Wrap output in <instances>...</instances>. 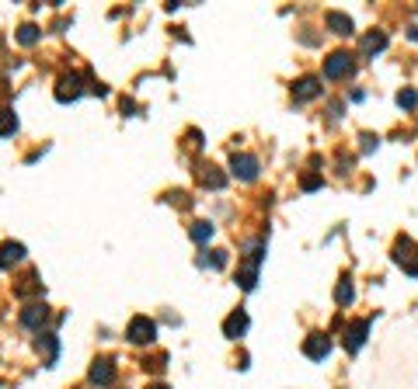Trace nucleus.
Returning <instances> with one entry per match:
<instances>
[{
  "label": "nucleus",
  "mask_w": 418,
  "mask_h": 389,
  "mask_svg": "<svg viewBox=\"0 0 418 389\" xmlns=\"http://www.w3.org/2000/svg\"><path fill=\"white\" fill-rule=\"evenodd\" d=\"M321 94V80L317 77H300L296 84H293V101H310V98H317Z\"/></svg>",
  "instance_id": "obj_13"
},
{
  "label": "nucleus",
  "mask_w": 418,
  "mask_h": 389,
  "mask_svg": "<svg viewBox=\"0 0 418 389\" xmlns=\"http://www.w3.org/2000/svg\"><path fill=\"white\" fill-rule=\"evenodd\" d=\"M300 184H303V191H314V188H321V178H317V174H303Z\"/></svg>",
  "instance_id": "obj_26"
},
{
  "label": "nucleus",
  "mask_w": 418,
  "mask_h": 389,
  "mask_svg": "<svg viewBox=\"0 0 418 389\" xmlns=\"http://www.w3.org/2000/svg\"><path fill=\"white\" fill-rule=\"evenodd\" d=\"M352 299H356L352 278H349V275H342V282H338V288H335V302H338V306H349Z\"/></svg>",
  "instance_id": "obj_19"
},
{
  "label": "nucleus",
  "mask_w": 418,
  "mask_h": 389,
  "mask_svg": "<svg viewBox=\"0 0 418 389\" xmlns=\"http://www.w3.org/2000/svg\"><path fill=\"white\" fill-rule=\"evenodd\" d=\"M15 292H18L22 299H28V295H35V292H42V282H39V275H35V271H28V275L22 278V285H18Z\"/></svg>",
  "instance_id": "obj_18"
},
{
  "label": "nucleus",
  "mask_w": 418,
  "mask_h": 389,
  "mask_svg": "<svg viewBox=\"0 0 418 389\" xmlns=\"http://www.w3.org/2000/svg\"><path fill=\"white\" fill-rule=\"evenodd\" d=\"M46 323H49V306L46 302H32V306L22 309V327L25 330H42Z\"/></svg>",
  "instance_id": "obj_6"
},
{
  "label": "nucleus",
  "mask_w": 418,
  "mask_h": 389,
  "mask_svg": "<svg viewBox=\"0 0 418 389\" xmlns=\"http://www.w3.org/2000/svg\"><path fill=\"white\" fill-rule=\"evenodd\" d=\"M18 42H22V46H35V42H39V28H35V25H22V28H18Z\"/></svg>",
  "instance_id": "obj_22"
},
{
  "label": "nucleus",
  "mask_w": 418,
  "mask_h": 389,
  "mask_svg": "<svg viewBox=\"0 0 418 389\" xmlns=\"http://www.w3.org/2000/svg\"><path fill=\"white\" fill-rule=\"evenodd\" d=\"M397 105H401V108H415V105H418V94H415L411 87H404V91L397 94Z\"/></svg>",
  "instance_id": "obj_24"
},
{
  "label": "nucleus",
  "mask_w": 418,
  "mask_h": 389,
  "mask_svg": "<svg viewBox=\"0 0 418 389\" xmlns=\"http://www.w3.org/2000/svg\"><path fill=\"white\" fill-rule=\"evenodd\" d=\"M199 181H202L206 188H224V184H227V178H224L220 167H213V164H202V167H199Z\"/></svg>",
  "instance_id": "obj_16"
},
{
  "label": "nucleus",
  "mask_w": 418,
  "mask_h": 389,
  "mask_svg": "<svg viewBox=\"0 0 418 389\" xmlns=\"http://www.w3.org/2000/svg\"><path fill=\"white\" fill-rule=\"evenodd\" d=\"M84 94V77L81 74H67V77H60V84H56V101H77Z\"/></svg>",
  "instance_id": "obj_5"
},
{
  "label": "nucleus",
  "mask_w": 418,
  "mask_h": 389,
  "mask_svg": "<svg viewBox=\"0 0 418 389\" xmlns=\"http://www.w3.org/2000/svg\"><path fill=\"white\" fill-rule=\"evenodd\" d=\"M324 25H328L335 35H352V32H356L352 18H349V15H342V11H328V15H324Z\"/></svg>",
  "instance_id": "obj_14"
},
{
  "label": "nucleus",
  "mask_w": 418,
  "mask_h": 389,
  "mask_svg": "<svg viewBox=\"0 0 418 389\" xmlns=\"http://www.w3.org/2000/svg\"><path fill=\"white\" fill-rule=\"evenodd\" d=\"M25 257V243L18 240H8V243H0V268H11Z\"/></svg>",
  "instance_id": "obj_15"
},
{
  "label": "nucleus",
  "mask_w": 418,
  "mask_h": 389,
  "mask_svg": "<svg viewBox=\"0 0 418 389\" xmlns=\"http://www.w3.org/2000/svg\"><path fill=\"white\" fill-rule=\"evenodd\" d=\"M359 143H362V153H373V150H376V143H380V139H376V136H373V132H362V136H359Z\"/></svg>",
  "instance_id": "obj_25"
},
{
  "label": "nucleus",
  "mask_w": 418,
  "mask_h": 389,
  "mask_svg": "<svg viewBox=\"0 0 418 389\" xmlns=\"http://www.w3.org/2000/svg\"><path fill=\"white\" fill-rule=\"evenodd\" d=\"M188 236H192L195 243H206L209 236H213V223H206V219H199V223H192V230H188Z\"/></svg>",
  "instance_id": "obj_21"
},
{
  "label": "nucleus",
  "mask_w": 418,
  "mask_h": 389,
  "mask_svg": "<svg viewBox=\"0 0 418 389\" xmlns=\"http://www.w3.org/2000/svg\"><path fill=\"white\" fill-rule=\"evenodd\" d=\"M244 330H248V313H244V309H234V313L224 320V337L237 340V337H244Z\"/></svg>",
  "instance_id": "obj_12"
},
{
  "label": "nucleus",
  "mask_w": 418,
  "mask_h": 389,
  "mask_svg": "<svg viewBox=\"0 0 418 389\" xmlns=\"http://www.w3.org/2000/svg\"><path fill=\"white\" fill-rule=\"evenodd\" d=\"M18 132V115L11 108H0V136H15Z\"/></svg>",
  "instance_id": "obj_20"
},
{
  "label": "nucleus",
  "mask_w": 418,
  "mask_h": 389,
  "mask_svg": "<svg viewBox=\"0 0 418 389\" xmlns=\"http://www.w3.org/2000/svg\"><path fill=\"white\" fill-rule=\"evenodd\" d=\"M262 261H265V240H251L248 250H244V264H241V271H237V285H241L244 292L255 288V282H258V264H262Z\"/></svg>",
  "instance_id": "obj_1"
},
{
  "label": "nucleus",
  "mask_w": 418,
  "mask_h": 389,
  "mask_svg": "<svg viewBox=\"0 0 418 389\" xmlns=\"http://www.w3.org/2000/svg\"><path fill=\"white\" fill-rule=\"evenodd\" d=\"M303 354L314 358V361L328 358V354H331V337H328V334H310V337L303 340Z\"/></svg>",
  "instance_id": "obj_9"
},
{
  "label": "nucleus",
  "mask_w": 418,
  "mask_h": 389,
  "mask_svg": "<svg viewBox=\"0 0 418 389\" xmlns=\"http://www.w3.org/2000/svg\"><path fill=\"white\" fill-rule=\"evenodd\" d=\"M126 337H129L133 344H150V340L157 337V323H153L150 316H133V320H129Z\"/></svg>",
  "instance_id": "obj_4"
},
{
  "label": "nucleus",
  "mask_w": 418,
  "mask_h": 389,
  "mask_svg": "<svg viewBox=\"0 0 418 389\" xmlns=\"http://www.w3.org/2000/svg\"><path fill=\"white\" fill-rule=\"evenodd\" d=\"M356 74V60L349 56V53H331L328 60H324V77L328 80H345V77H352Z\"/></svg>",
  "instance_id": "obj_3"
},
{
  "label": "nucleus",
  "mask_w": 418,
  "mask_h": 389,
  "mask_svg": "<svg viewBox=\"0 0 418 389\" xmlns=\"http://www.w3.org/2000/svg\"><path fill=\"white\" fill-rule=\"evenodd\" d=\"M394 264H397L404 275L418 278V243L408 240V236H401V240L394 243Z\"/></svg>",
  "instance_id": "obj_2"
},
{
  "label": "nucleus",
  "mask_w": 418,
  "mask_h": 389,
  "mask_svg": "<svg viewBox=\"0 0 418 389\" xmlns=\"http://www.w3.org/2000/svg\"><path fill=\"white\" fill-rule=\"evenodd\" d=\"M87 375H91L94 386H112V382H115V361H112V358H98Z\"/></svg>",
  "instance_id": "obj_10"
},
{
  "label": "nucleus",
  "mask_w": 418,
  "mask_h": 389,
  "mask_svg": "<svg viewBox=\"0 0 418 389\" xmlns=\"http://www.w3.org/2000/svg\"><path fill=\"white\" fill-rule=\"evenodd\" d=\"M231 171H234V178H241V181H255V178H258V160H255L251 153H234V157H231Z\"/></svg>",
  "instance_id": "obj_7"
},
{
  "label": "nucleus",
  "mask_w": 418,
  "mask_h": 389,
  "mask_svg": "<svg viewBox=\"0 0 418 389\" xmlns=\"http://www.w3.org/2000/svg\"><path fill=\"white\" fill-rule=\"evenodd\" d=\"M35 351L42 354L46 365H56V358H60V340H56V334H39V337H35Z\"/></svg>",
  "instance_id": "obj_11"
},
{
  "label": "nucleus",
  "mask_w": 418,
  "mask_h": 389,
  "mask_svg": "<svg viewBox=\"0 0 418 389\" xmlns=\"http://www.w3.org/2000/svg\"><path fill=\"white\" fill-rule=\"evenodd\" d=\"M408 39H411V42H418V28H408Z\"/></svg>",
  "instance_id": "obj_27"
},
{
  "label": "nucleus",
  "mask_w": 418,
  "mask_h": 389,
  "mask_svg": "<svg viewBox=\"0 0 418 389\" xmlns=\"http://www.w3.org/2000/svg\"><path fill=\"white\" fill-rule=\"evenodd\" d=\"M199 264H202V268H206V264L224 268V264H227V250H213V257H209V254H202V257H199Z\"/></svg>",
  "instance_id": "obj_23"
},
{
  "label": "nucleus",
  "mask_w": 418,
  "mask_h": 389,
  "mask_svg": "<svg viewBox=\"0 0 418 389\" xmlns=\"http://www.w3.org/2000/svg\"><path fill=\"white\" fill-rule=\"evenodd\" d=\"M380 49H387V35H383V32H369V35H362V56H376Z\"/></svg>",
  "instance_id": "obj_17"
},
{
  "label": "nucleus",
  "mask_w": 418,
  "mask_h": 389,
  "mask_svg": "<svg viewBox=\"0 0 418 389\" xmlns=\"http://www.w3.org/2000/svg\"><path fill=\"white\" fill-rule=\"evenodd\" d=\"M150 389H167V386H160V382H157V386H150Z\"/></svg>",
  "instance_id": "obj_28"
},
{
  "label": "nucleus",
  "mask_w": 418,
  "mask_h": 389,
  "mask_svg": "<svg viewBox=\"0 0 418 389\" xmlns=\"http://www.w3.org/2000/svg\"><path fill=\"white\" fill-rule=\"evenodd\" d=\"M366 334H369V320H352L349 330H345V351H359L366 344Z\"/></svg>",
  "instance_id": "obj_8"
}]
</instances>
